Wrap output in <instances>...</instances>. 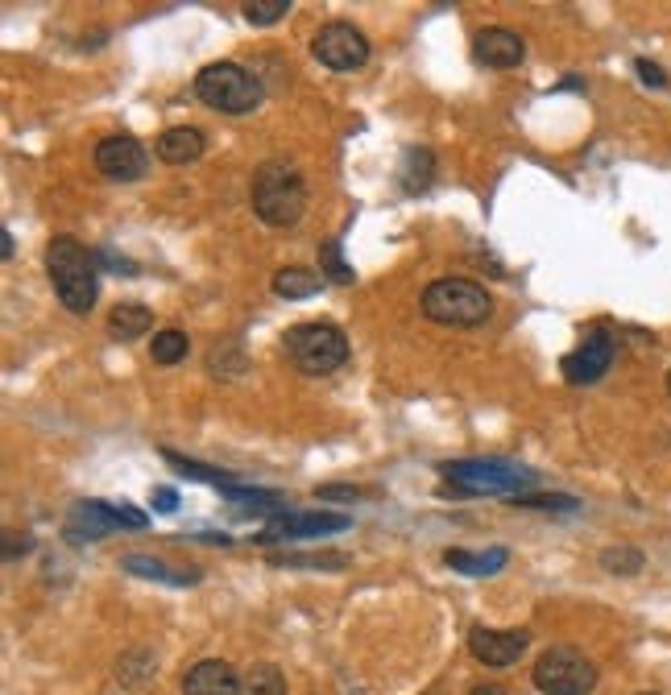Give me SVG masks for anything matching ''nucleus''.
I'll use <instances>...</instances> for the list:
<instances>
[{"label": "nucleus", "instance_id": "nucleus-18", "mask_svg": "<svg viewBox=\"0 0 671 695\" xmlns=\"http://www.w3.org/2000/svg\"><path fill=\"white\" fill-rule=\"evenodd\" d=\"M399 183L406 186L411 195H419V191H427V186L436 183V154H431L427 145H411V149L402 154Z\"/></svg>", "mask_w": 671, "mask_h": 695}, {"label": "nucleus", "instance_id": "nucleus-2", "mask_svg": "<svg viewBox=\"0 0 671 695\" xmlns=\"http://www.w3.org/2000/svg\"><path fill=\"white\" fill-rule=\"evenodd\" d=\"M46 273H50V286L59 294V303L71 315H87L96 307V298H100V261L75 236H54L46 245Z\"/></svg>", "mask_w": 671, "mask_h": 695}, {"label": "nucleus", "instance_id": "nucleus-6", "mask_svg": "<svg viewBox=\"0 0 671 695\" xmlns=\"http://www.w3.org/2000/svg\"><path fill=\"white\" fill-rule=\"evenodd\" d=\"M282 352L298 373L307 377H328L349 361V336L335 324H294L282 336Z\"/></svg>", "mask_w": 671, "mask_h": 695}, {"label": "nucleus", "instance_id": "nucleus-20", "mask_svg": "<svg viewBox=\"0 0 671 695\" xmlns=\"http://www.w3.org/2000/svg\"><path fill=\"white\" fill-rule=\"evenodd\" d=\"M121 568L129 575H146V580H158V584H174V588H191V584H199L195 572H179V568H170L162 559H149V554H125L121 559Z\"/></svg>", "mask_w": 671, "mask_h": 695}, {"label": "nucleus", "instance_id": "nucleus-23", "mask_svg": "<svg viewBox=\"0 0 671 695\" xmlns=\"http://www.w3.org/2000/svg\"><path fill=\"white\" fill-rule=\"evenodd\" d=\"M187 352H191V340H187V331H179V328L154 331V340H149L154 365H179V361H187Z\"/></svg>", "mask_w": 671, "mask_h": 695}, {"label": "nucleus", "instance_id": "nucleus-35", "mask_svg": "<svg viewBox=\"0 0 671 695\" xmlns=\"http://www.w3.org/2000/svg\"><path fill=\"white\" fill-rule=\"evenodd\" d=\"M468 695H505V692L498 687V683H481V687H473Z\"/></svg>", "mask_w": 671, "mask_h": 695}, {"label": "nucleus", "instance_id": "nucleus-17", "mask_svg": "<svg viewBox=\"0 0 671 695\" xmlns=\"http://www.w3.org/2000/svg\"><path fill=\"white\" fill-rule=\"evenodd\" d=\"M149 328H154V310H149L146 303H117L112 315H108V336L121 340V344L142 340Z\"/></svg>", "mask_w": 671, "mask_h": 695}, {"label": "nucleus", "instance_id": "nucleus-11", "mask_svg": "<svg viewBox=\"0 0 671 695\" xmlns=\"http://www.w3.org/2000/svg\"><path fill=\"white\" fill-rule=\"evenodd\" d=\"M96 170L105 179H112V183H137V179H146L149 170L146 145L137 137H129V133H112V137L96 145Z\"/></svg>", "mask_w": 671, "mask_h": 695}, {"label": "nucleus", "instance_id": "nucleus-34", "mask_svg": "<svg viewBox=\"0 0 671 695\" xmlns=\"http://www.w3.org/2000/svg\"><path fill=\"white\" fill-rule=\"evenodd\" d=\"M0 257H4V261L13 257V232H0Z\"/></svg>", "mask_w": 671, "mask_h": 695}, {"label": "nucleus", "instance_id": "nucleus-28", "mask_svg": "<svg viewBox=\"0 0 671 695\" xmlns=\"http://www.w3.org/2000/svg\"><path fill=\"white\" fill-rule=\"evenodd\" d=\"M514 505H523V510H551V513L581 510V501H576V497H564V492H526V497H514Z\"/></svg>", "mask_w": 671, "mask_h": 695}, {"label": "nucleus", "instance_id": "nucleus-27", "mask_svg": "<svg viewBox=\"0 0 671 695\" xmlns=\"http://www.w3.org/2000/svg\"><path fill=\"white\" fill-rule=\"evenodd\" d=\"M643 563H647L643 551H638V547H626V542L601 551V568H606L609 575H638L643 572Z\"/></svg>", "mask_w": 671, "mask_h": 695}, {"label": "nucleus", "instance_id": "nucleus-3", "mask_svg": "<svg viewBox=\"0 0 671 695\" xmlns=\"http://www.w3.org/2000/svg\"><path fill=\"white\" fill-rule=\"evenodd\" d=\"M440 472L452 480V489H443V497H526L539 485V472L514 464V460H448Z\"/></svg>", "mask_w": 671, "mask_h": 695}, {"label": "nucleus", "instance_id": "nucleus-8", "mask_svg": "<svg viewBox=\"0 0 671 695\" xmlns=\"http://www.w3.org/2000/svg\"><path fill=\"white\" fill-rule=\"evenodd\" d=\"M369 54H374L369 38L361 34L357 25H349V21H328V25L315 29L312 38V59L319 66H328V71H340V75L361 71L369 62Z\"/></svg>", "mask_w": 671, "mask_h": 695}, {"label": "nucleus", "instance_id": "nucleus-5", "mask_svg": "<svg viewBox=\"0 0 671 695\" xmlns=\"http://www.w3.org/2000/svg\"><path fill=\"white\" fill-rule=\"evenodd\" d=\"M195 96L208 103L211 112L224 117H249L253 108L261 103V80L245 71L241 62H208L195 75Z\"/></svg>", "mask_w": 671, "mask_h": 695}, {"label": "nucleus", "instance_id": "nucleus-9", "mask_svg": "<svg viewBox=\"0 0 671 695\" xmlns=\"http://www.w3.org/2000/svg\"><path fill=\"white\" fill-rule=\"evenodd\" d=\"M613 356H618V336H613V328L597 324V328H588L585 340L560 361V373H564L568 386H597L609 368H613Z\"/></svg>", "mask_w": 671, "mask_h": 695}, {"label": "nucleus", "instance_id": "nucleus-10", "mask_svg": "<svg viewBox=\"0 0 671 695\" xmlns=\"http://www.w3.org/2000/svg\"><path fill=\"white\" fill-rule=\"evenodd\" d=\"M353 531V513H307V510H278L257 531V542H294V538H324V534Z\"/></svg>", "mask_w": 671, "mask_h": 695}, {"label": "nucleus", "instance_id": "nucleus-19", "mask_svg": "<svg viewBox=\"0 0 671 695\" xmlns=\"http://www.w3.org/2000/svg\"><path fill=\"white\" fill-rule=\"evenodd\" d=\"M324 286V273H315V269H303V266H286L273 273V294L278 298H286V303H298V298H312L319 294Z\"/></svg>", "mask_w": 671, "mask_h": 695}, {"label": "nucleus", "instance_id": "nucleus-15", "mask_svg": "<svg viewBox=\"0 0 671 695\" xmlns=\"http://www.w3.org/2000/svg\"><path fill=\"white\" fill-rule=\"evenodd\" d=\"M245 675H236V667L224 658H204L183 675V695H241Z\"/></svg>", "mask_w": 671, "mask_h": 695}, {"label": "nucleus", "instance_id": "nucleus-31", "mask_svg": "<svg viewBox=\"0 0 671 695\" xmlns=\"http://www.w3.org/2000/svg\"><path fill=\"white\" fill-rule=\"evenodd\" d=\"M96 261L105 269H112V273H137V261H129V257H117L112 248H96Z\"/></svg>", "mask_w": 671, "mask_h": 695}, {"label": "nucleus", "instance_id": "nucleus-25", "mask_svg": "<svg viewBox=\"0 0 671 695\" xmlns=\"http://www.w3.org/2000/svg\"><path fill=\"white\" fill-rule=\"evenodd\" d=\"M241 695H286V675L273 662H253Z\"/></svg>", "mask_w": 671, "mask_h": 695}, {"label": "nucleus", "instance_id": "nucleus-33", "mask_svg": "<svg viewBox=\"0 0 671 695\" xmlns=\"http://www.w3.org/2000/svg\"><path fill=\"white\" fill-rule=\"evenodd\" d=\"M149 505H154V513H174L179 510V489H170V485L154 489L149 492Z\"/></svg>", "mask_w": 671, "mask_h": 695}, {"label": "nucleus", "instance_id": "nucleus-1", "mask_svg": "<svg viewBox=\"0 0 671 695\" xmlns=\"http://www.w3.org/2000/svg\"><path fill=\"white\" fill-rule=\"evenodd\" d=\"M249 204L266 228H294L307 216V179L286 158H270L253 170Z\"/></svg>", "mask_w": 671, "mask_h": 695}, {"label": "nucleus", "instance_id": "nucleus-12", "mask_svg": "<svg viewBox=\"0 0 671 695\" xmlns=\"http://www.w3.org/2000/svg\"><path fill=\"white\" fill-rule=\"evenodd\" d=\"M526 646H530L526 630H489V625L468 630V655L481 667H514L526 655Z\"/></svg>", "mask_w": 671, "mask_h": 695}, {"label": "nucleus", "instance_id": "nucleus-36", "mask_svg": "<svg viewBox=\"0 0 671 695\" xmlns=\"http://www.w3.org/2000/svg\"><path fill=\"white\" fill-rule=\"evenodd\" d=\"M668 393H671V373H668Z\"/></svg>", "mask_w": 671, "mask_h": 695}, {"label": "nucleus", "instance_id": "nucleus-16", "mask_svg": "<svg viewBox=\"0 0 671 695\" xmlns=\"http://www.w3.org/2000/svg\"><path fill=\"white\" fill-rule=\"evenodd\" d=\"M204 149H208V137L195 129V124H174L167 129L158 145H154V154H158V162L167 166H191L204 158Z\"/></svg>", "mask_w": 671, "mask_h": 695}, {"label": "nucleus", "instance_id": "nucleus-14", "mask_svg": "<svg viewBox=\"0 0 671 695\" xmlns=\"http://www.w3.org/2000/svg\"><path fill=\"white\" fill-rule=\"evenodd\" d=\"M473 50H477V62L489 66V71H514L526 59V41L514 29H505V25L481 29L477 41H473Z\"/></svg>", "mask_w": 671, "mask_h": 695}, {"label": "nucleus", "instance_id": "nucleus-29", "mask_svg": "<svg viewBox=\"0 0 671 695\" xmlns=\"http://www.w3.org/2000/svg\"><path fill=\"white\" fill-rule=\"evenodd\" d=\"M241 13H245L249 25H273V21H282L291 13V0H245Z\"/></svg>", "mask_w": 671, "mask_h": 695}, {"label": "nucleus", "instance_id": "nucleus-37", "mask_svg": "<svg viewBox=\"0 0 671 695\" xmlns=\"http://www.w3.org/2000/svg\"><path fill=\"white\" fill-rule=\"evenodd\" d=\"M638 695H659V692H638Z\"/></svg>", "mask_w": 671, "mask_h": 695}, {"label": "nucleus", "instance_id": "nucleus-24", "mask_svg": "<svg viewBox=\"0 0 671 695\" xmlns=\"http://www.w3.org/2000/svg\"><path fill=\"white\" fill-rule=\"evenodd\" d=\"M319 273H324V282H335V286H353V282H357L353 266L344 261V248H340V241L319 245Z\"/></svg>", "mask_w": 671, "mask_h": 695}, {"label": "nucleus", "instance_id": "nucleus-4", "mask_svg": "<svg viewBox=\"0 0 671 695\" xmlns=\"http://www.w3.org/2000/svg\"><path fill=\"white\" fill-rule=\"evenodd\" d=\"M423 315L443 328H481L493 315V298L473 278H436L423 290Z\"/></svg>", "mask_w": 671, "mask_h": 695}, {"label": "nucleus", "instance_id": "nucleus-7", "mask_svg": "<svg viewBox=\"0 0 671 695\" xmlns=\"http://www.w3.org/2000/svg\"><path fill=\"white\" fill-rule=\"evenodd\" d=\"M530 679L544 695H588L597 687V667L576 646H551L535 658Z\"/></svg>", "mask_w": 671, "mask_h": 695}, {"label": "nucleus", "instance_id": "nucleus-26", "mask_svg": "<svg viewBox=\"0 0 671 695\" xmlns=\"http://www.w3.org/2000/svg\"><path fill=\"white\" fill-rule=\"evenodd\" d=\"M270 568H315V572H340L349 568L344 554H270Z\"/></svg>", "mask_w": 671, "mask_h": 695}, {"label": "nucleus", "instance_id": "nucleus-32", "mask_svg": "<svg viewBox=\"0 0 671 695\" xmlns=\"http://www.w3.org/2000/svg\"><path fill=\"white\" fill-rule=\"evenodd\" d=\"M315 497H319V501H361L365 492H361L357 485H324Z\"/></svg>", "mask_w": 671, "mask_h": 695}, {"label": "nucleus", "instance_id": "nucleus-22", "mask_svg": "<svg viewBox=\"0 0 671 695\" xmlns=\"http://www.w3.org/2000/svg\"><path fill=\"white\" fill-rule=\"evenodd\" d=\"M154 671H158V658L149 655L146 646H133V650L121 655V662H117V683L129 687V692H137L142 683L154 679Z\"/></svg>", "mask_w": 671, "mask_h": 695}, {"label": "nucleus", "instance_id": "nucleus-21", "mask_svg": "<svg viewBox=\"0 0 671 695\" xmlns=\"http://www.w3.org/2000/svg\"><path fill=\"white\" fill-rule=\"evenodd\" d=\"M505 559H510V551H505V547H493V551H481V554L443 551V563H448L452 572H464V575H493V572H502Z\"/></svg>", "mask_w": 671, "mask_h": 695}, {"label": "nucleus", "instance_id": "nucleus-30", "mask_svg": "<svg viewBox=\"0 0 671 695\" xmlns=\"http://www.w3.org/2000/svg\"><path fill=\"white\" fill-rule=\"evenodd\" d=\"M634 71H638V80L647 83V87H659V92H663V87H668V71H663V66H659V62H650V59H638V62H634Z\"/></svg>", "mask_w": 671, "mask_h": 695}, {"label": "nucleus", "instance_id": "nucleus-13", "mask_svg": "<svg viewBox=\"0 0 671 695\" xmlns=\"http://www.w3.org/2000/svg\"><path fill=\"white\" fill-rule=\"evenodd\" d=\"M121 526H125L121 505H108V501H75L71 513H66L63 538L71 547H84V542H96V538L121 531Z\"/></svg>", "mask_w": 671, "mask_h": 695}]
</instances>
